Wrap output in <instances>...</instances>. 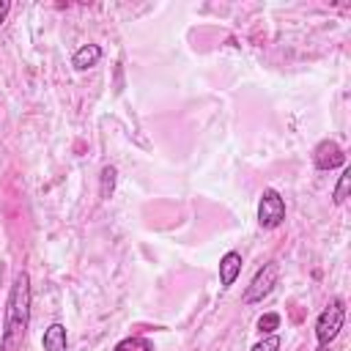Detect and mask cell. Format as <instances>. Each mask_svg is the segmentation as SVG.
<instances>
[{
	"label": "cell",
	"mask_w": 351,
	"mask_h": 351,
	"mask_svg": "<svg viewBox=\"0 0 351 351\" xmlns=\"http://www.w3.org/2000/svg\"><path fill=\"white\" fill-rule=\"evenodd\" d=\"M30 324V277L27 271H16L11 293H8V307H5V329H3V348L11 351L22 346Z\"/></svg>",
	"instance_id": "6da1fadb"
},
{
	"label": "cell",
	"mask_w": 351,
	"mask_h": 351,
	"mask_svg": "<svg viewBox=\"0 0 351 351\" xmlns=\"http://www.w3.org/2000/svg\"><path fill=\"white\" fill-rule=\"evenodd\" d=\"M343 321H346V302L343 299H332L321 310V315L315 321V340H318V346H329L340 335Z\"/></svg>",
	"instance_id": "7a4b0ae2"
},
{
	"label": "cell",
	"mask_w": 351,
	"mask_h": 351,
	"mask_svg": "<svg viewBox=\"0 0 351 351\" xmlns=\"http://www.w3.org/2000/svg\"><path fill=\"white\" fill-rule=\"evenodd\" d=\"M285 219V200L280 197L277 189H263L261 200H258V225L271 230V228H280Z\"/></svg>",
	"instance_id": "3957f363"
},
{
	"label": "cell",
	"mask_w": 351,
	"mask_h": 351,
	"mask_svg": "<svg viewBox=\"0 0 351 351\" xmlns=\"http://www.w3.org/2000/svg\"><path fill=\"white\" fill-rule=\"evenodd\" d=\"M277 277H280V266L277 263H266L263 269H258V274L252 277V282L247 285L241 302L244 304H255V302H263V296L271 293V288L277 285Z\"/></svg>",
	"instance_id": "277c9868"
},
{
	"label": "cell",
	"mask_w": 351,
	"mask_h": 351,
	"mask_svg": "<svg viewBox=\"0 0 351 351\" xmlns=\"http://www.w3.org/2000/svg\"><path fill=\"white\" fill-rule=\"evenodd\" d=\"M313 162L318 170H335V167L346 165V154L335 140H321L313 151Z\"/></svg>",
	"instance_id": "5b68a950"
},
{
	"label": "cell",
	"mask_w": 351,
	"mask_h": 351,
	"mask_svg": "<svg viewBox=\"0 0 351 351\" xmlns=\"http://www.w3.org/2000/svg\"><path fill=\"white\" fill-rule=\"evenodd\" d=\"M239 271H241V255H239L236 250L225 252L222 261H219V285H222V288H230V285L236 282Z\"/></svg>",
	"instance_id": "8992f818"
},
{
	"label": "cell",
	"mask_w": 351,
	"mask_h": 351,
	"mask_svg": "<svg viewBox=\"0 0 351 351\" xmlns=\"http://www.w3.org/2000/svg\"><path fill=\"white\" fill-rule=\"evenodd\" d=\"M99 60H101V47H99V44H85V47H80V49L71 55V66H74L77 71H88V69H93Z\"/></svg>",
	"instance_id": "52a82bcc"
},
{
	"label": "cell",
	"mask_w": 351,
	"mask_h": 351,
	"mask_svg": "<svg viewBox=\"0 0 351 351\" xmlns=\"http://www.w3.org/2000/svg\"><path fill=\"white\" fill-rule=\"evenodd\" d=\"M41 346H44V351H69V343H66V326H63V324H49V326L44 329Z\"/></svg>",
	"instance_id": "ba28073f"
},
{
	"label": "cell",
	"mask_w": 351,
	"mask_h": 351,
	"mask_svg": "<svg viewBox=\"0 0 351 351\" xmlns=\"http://www.w3.org/2000/svg\"><path fill=\"white\" fill-rule=\"evenodd\" d=\"M115 178H118L115 167H112V165H104V167H101V178H99V195H101V200H110V197H112V192H115Z\"/></svg>",
	"instance_id": "9c48e42d"
},
{
	"label": "cell",
	"mask_w": 351,
	"mask_h": 351,
	"mask_svg": "<svg viewBox=\"0 0 351 351\" xmlns=\"http://www.w3.org/2000/svg\"><path fill=\"white\" fill-rule=\"evenodd\" d=\"M112 351H154V346L145 337H123Z\"/></svg>",
	"instance_id": "30bf717a"
},
{
	"label": "cell",
	"mask_w": 351,
	"mask_h": 351,
	"mask_svg": "<svg viewBox=\"0 0 351 351\" xmlns=\"http://www.w3.org/2000/svg\"><path fill=\"white\" fill-rule=\"evenodd\" d=\"M348 186H351V170L346 167L343 173H340V181H337V186H335V192H332V200L340 206V203H346V197H348Z\"/></svg>",
	"instance_id": "8fae6325"
},
{
	"label": "cell",
	"mask_w": 351,
	"mask_h": 351,
	"mask_svg": "<svg viewBox=\"0 0 351 351\" xmlns=\"http://www.w3.org/2000/svg\"><path fill=\"white\" fill-rule=\"evenodd\" d=\"M277 326H280V315H277V313H263V315L258 318V332H261V335H271Z\"/></svg>",
	"instance_id": "7c38bea8"
},
{
	"label": "cell",
	"mask_w": 351,
	"mask_h": 351,
	"mask_svg": "<svg viewBox=\"0 0 351 351\" xmlns=\"http://www.w3.org/2000/svg\"><path fill=\"white\" fill-rule=\"evenodd\" d=\"M252 351H280V337L277 335H266L263 340H258L252 346Z\"/></svg>",
	"instance_id": "4fadbf2b"
},
{
	"label": "cell",
	"mask_w": 351,
	"mask_h": 351,
	"mask_svg": "<svg viewBox=\"0 0 351 351\" xmlns=\"http://www.w3.org/2000/svg\"><path fill=\"white\" fill-rule=\"evenodd\" d=\"M8 11H11V3L8 0H0V25H3V19H5Z\"/></svg>",
	"instance_id": "5bb4252c"
},
{
	"label": "cell",
	"mask_w": 351,
	"mask_h": 351,
	"mask_svg": "<svg viewBox=\"0 0 351 351\" xmlns=\"http://www.w3.org/2000/svg\"><path fill=\"white\" fill-rule=\"evenodd\" d=\"M315 351H329V346H318V348H315Z\"/></svg>",
	"instance_id": "9a60e30c"
}]
</instances>
